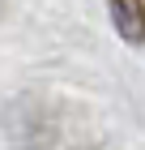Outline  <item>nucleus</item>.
<instances>
[{"mask_svg":"<svg viewBox=\"0 0 145 150\" xmlns=\"http://www.w3.org/2000/svg\"><path fill=\"white\" fill-rule=\"evenodd\" d=\"M111 4V26L120 30L124 43H145V0H107Z\"/></svg>","mask_w":145,"mask_h":150,"instance_id":"f257e3e1","label":"nucleus"},{"mask_svg":"<svg viewBox=\"0 0 145 150\" xmlns=\"http://www.w3.org/2000/svg\"><path fill=\"white\" fill-rule=\"evenodd\" d=\"M85 150H107V146H85Z\"/></svg>","mask_w":145,"mask_h":150,"instance_id":"f03ea898","label":"nucleus"},{"mask_svg":"<svg viewBox=\"0 0 145 150\" xmlns=\"http://www.w3.org/2000/svg\"><path fill=\"white\" fill-rule=\"evenodd\" d=\"M0 17H4V0H0Z\"/></svg>","mask_w":145,"mask_h":150,"instance_id":"7ed1b4c3","label":"nucleus"}]
</instances>
